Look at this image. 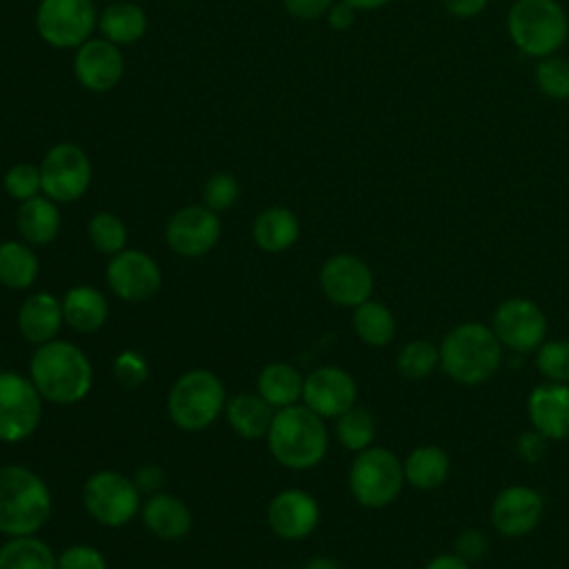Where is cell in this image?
<instances>
[{
	"label": "cell",
	"mask_w": 569,
	"mask_h": 569,
	"mask_svg": "<svg viewBox=\"0 0 569 569\" xmlns=\"http://www.w3.org/2000/svg\"><path fill=\"white\" fill-rule=\"evenodd\" d=\"M29 378L42 400L53 405H73L89 393L93 371L80 347L69 340H49L38 345L33 351Z\"/></svg>",
	"instance_id": "cell-1"
},
{
	"label": "cell",
	"mask_w": 569,
	"mask_h": 569,
	"mask_svg": "<svg viewBox=\"0 0 569 569\" xmlns=\"http://www.w3.org/2000/svg\"><path fill=\"white\" fill-rule=\"evenodd\" d=\"M267 445L282 467L311 469L325 458L329 447L325 418L307 405L278 409L267 431Z\"/></svg>",
	"instance_id": "cell-2"
},
{
	"label": "cell",
	"mask_w": 569,
	"mask_h": 569,
	"mask_svg": "<svg viewBox=\"0 0 569 569\" xmlns=\"http://www.w3.org/2000/svg\"><path fill=\"white\" fill-rule=\"evenodd\" d=\"M442 371L467 387L487 382L502 362V345L491 327L480 322L456 325L440 342Z\"/></svg>",
	"instance_id": "cell-3"
},
{
	"label": "cell",
	"mask_w": 569,
	"mask_h": 569,
	"mask_svg": "<svg viewBox=\"0 0 569 569\" xmlns=\"http://www.w3.org/2000/svg\"><path fill=\"white\" fill-rule=\"evenodd\" d=\"M51 516L47 482L22 465L0 467V533L33 536Z\"/></svg>",
	"instance_id": "cell-4"
},
{
	"label": "cell",
	"mask_w": 569,
	"mask_h": 569,
	"mask_svg": "<svg viewBox=\"0 0 569 569\" xmlns=\"http://www.w3.org/2000/svg\"><path fill=\"white\" fill-rule=\"evenodd\" d=\"M507 36L529 58L558 53L569 36V18L558 0H513L507 11Z\"/></svg>",
	"instance_id": "cell-5"
},
{
	"label": "cell",
	"mask_w": 569,
	"mask_h": 569,
	"mask_svg": "<svg viewBox=\"0 0 569 569\" xmlns=\"http://www.w3.org/2000/svg\"><path fill=\"white\" fill-rule=\"evenodd\" d=\"M227 405L220 378L207 369L182 373L167 398V411L176 427L184 431H200L216 422Z\"/></svg>",
	"instance_id": "cell-6"
},
{
	"label": "cell",
	"mask_w": 569,
	"mask_h": 569,
	"mask_svg": "<svg viewBox=\"0 0 569 569\" xmlns=\"http://www.w3.org/2000/svg\"><path fill=\"white\" fill-rule=\"evenodd\" d=\"M405 485V469L398 456L385 447L358 451L349 469L351 496L367 509L391 505Z\"/></svg>",
	"instance_id": "cell-7"
},
{
	"label": "cell",
	"mask_w": 569,
	"mask_h": 569,
	"mask_svg": "<svg viewBox=\"0 0 569 569\" xmlns=\"http://www.w3.org/2000/svg\"><path fill=\"white\" fill-rule=\"evenodd\" d=\"M93 0H40L36 7V31L56 49H78L98 29Z\"/></svg>",
	"instance_id": "cell-8"
},
{
	"label": "cell",
	"mask_w": 569,
	"mask_h": 569,
	"mask_svg": "<svg viewBox=\"0 0 569 569\" xmlns=\"http://www.w3.org/2000/svg\"><path fill=\"white\" fill-rule=\"evenodd\" d=\"M82 505L87 513L104 527H122L140 509V491L136 482L118 471L104 469L84 482Z\"/></svg>",
	"instance_id": "cell-9"
},
{
	"label": "cell",
	"mask_w": 569,
	"mask_h": 569,
	"mask_svg": "<svg viewBox=\"0 0 569 569\" xmlns=\"http://www.w3.org/2000/svg\"><path fill=\"white\" fill-rule=\"evenodd\" d=\"M91 160L76 142H56L40 162L42 193L53 202H76L91 184Z\"/></svg>",
	"instance_id": "cell-10"
},
{
	"label": "cell",
	"mask_w": 569,
	"mask_h": 569,
	"mask_svg": "<svg viewBox=\"0 0 569 569\" xmlns=\"http://www.w3.org/2000/svg\"><path fill=\"white\" fill-rule=\"evenodd\" d=\"M42 396L16 371H0V442H22L40 425Z\"/></svg>",
	"instance_id": "cell-11"
},
{
	"label": "cell",
	"mask_w": 569,
	"mask_h": 569,
	"mask_svg": "<svg viewBox=\"0 0 569 569\" xmlns=\"http://www.w3.org/2000/svg\"><path fill=\"white\" fill-rule=\"evenodd\" d=\"M491 329L502 347L516 353H531L545 342L547 318L536 302L509 298L496 307Z\"/></svg>",
	"instance_id": "cell-12"
},
{
	"label": "cell",
	"mask_w": 569,
	"mask_h": 569,
	"mask_svg": "<svg viewBox=\"0 0 569 569\" xmlns=\"http://www.w3.org/2000/svg\"><path fill=\"white\" fill-rule=\"evenodd\" d=\"M222 224L216 211L204 204H189L178 209L164 229L167 244L182 258H200L209 253L220 240Z\"/></svg>",
	"instance_id": "cell-13"
},
{
	"label": "cell",
	"mask_w": 569,
	"mask_h": 569,
	"mask_svg": "<svg viewBox=\"0 0 569 569\" xmlns=\"http://www.w3.org/2000/svg\"><path fill=\"white\" fill-rule=\"evenodd\" d=\"M107 282L111 291L129 302L149 300L162 282L158 262L140 249H122L107 264Z\"/></svg>",
	"instance_id": "cell-14"
},
{
	"label": "cell",
	"mask_w": 569,
	"mask_h": 569,
	"mask_svg": "<svg viewBox=\"0 0 569 569\" xmlns=\"http://www.w3.org/2000/svg\"><path fill=\"white\" fill-rule=\"evenodd\" d=\"M322 293L340 307H358L373 293V273L353 253H336L320 267Z\"/></svg>",
	"instance_id": "cell-15"
},
{
	"label": "cell",
	"mask_w": 569,
	"mask_h": 569,
	"mask_svg": "<svg viewBox=\"0 0 569 569\" xmlns=\"http://www.w3.org/2000/svg\"><path fill=\"white\" fill-rule=\"evenodd\" d=\"M73 76L91 93H107L118 87L124 76V58L120 47L107 38H89L73 49Z\"/></svg>",
	"instance_id": "cell-16"
},
{
	"label": "cell",
	"mask_w": 569,
	"mask_h": 569,
	"mask_svg": "<svg viewBox=\"0 0 569 569\" xmlns=\"http://www.w3.org/2000/svg\"><path fill=\"white\" fill-rule=\"evenodd\" d=\"M358 387L351 373L340 367H318L302 385L305 405L320 418H338L356 405Z\"/></svg>",
	"instance_id": "cell-17"
},
{
	"label": "cell",
	"mask_w": 569,
	"mask_h": 569,
	"mask_svg": "<svg viewBox=\"0 0 569 569\" xmlns=\"http://www.w3.org/2000/svg\"><path fill=\"white\" fill-rule=\"evenodd\" d=\"M542 496L527 485H511L502 489L491 505V525L509 538L533 531L542 518Z\"/></svg>",
	"instance_id": "cell-18"
},
{
	"label": "cell",
	"mask_w": 569,
	"mask_h": 569,
	"mask_svg": "<svg viewBox=\"0 0 569 569\" xmlns=\"http://www.w3.org/2000/svg\"><path fill=\"white\" fill-rule=\"evenodd\" d=\"M320 520L318 502L302 489L278 491L267 509V522L271 531L284 540L307 538Z\"/></svg>",
	"instance_id": "cell-19"
},
{
	"label": "cell",
	"mask_w": 569,
	"mask_h": 569,
	"mask_svg": "<svg viewBox=\"0 0 569 569\" xmlns=\"http://www.w3.org/2000/svg\"><path fill=\"white\" fill-rule=\"evenodd\" d=\"M527 411L533 429L547 440L569 438V385L545 382L529 393Z\"/></svg>",
	"instance_id": "cell-20"
},
{
	"label": "cell",
	"mask_w": 569,
	"mask_h": 569,
	"mask_svg": "<svg viewBox=\"0 0 569 569\" xmlns=\"http://www.w3.org/2000/svg\"><path fill=\"white\" fill-rule=\"evenodd\" d=\"M64 322L62 300L49 291L31 293L18 311V329L24 340L33 345H44L56 338Z\"/></svg>",
	"instance_id": "cell-21"
},
{
	"label": "cell",
	"mask_w": 569,
	"mask_h": 569,
	"mask_svg": "<svg viewBox=\"0 0 569 569\" xmlns=\"http://www.w3.org/2000/svg\"><path fill=\"white\" fill-rule=\"evenodd\" d=\"M60 209L58 202L47 198L44 193L20 202L16 224L22 240L31 247H42L56 240L60 233Z\"/></svg>",
	"instance_id": "cell-22"
},
{
	"label": "cell",
	"mask_w": 569,
	"mask_h": 569,
	"mask_svg": "<svg viewBox=\"0 0 569 569\" xmlns=\"http://www.w3.org/2000/svg\"><path fill=\"white\" fill-rule=\"evenodd\" d=\"M142 522L153 536L178 540L191 529V511L180 498L158 491L142 505Z\"/></svg>",
	"instance_id": "cell-23"
},
{
	"label": "cell",
	"mask_w": 569,
	"mask_h": 569,
	"mask_svg": "<svg viewBox=\"0 0 569 569\" xmlns=\"http://www.w3.org/2000/svg\"><path fill=\"white\" fill-rule=\"evenodd\" d=\"M147 27L149 20L144 9L131 0L109 2L98 16V31L118 47L138 42L147 33Z\"/></svg>",
	"instance_id": "cell-24"
},
{
	"label": "cell",
	"mask_w": 569,
	"mask_h": 569,
	"mask_svg": "<svg viewBox=\"0 0 569 569\" xmlns=\"http://www.w3.org/2000/svg\"><path fill=\"white\" fill-rule=\"evenodd\" d=\"M62 316L71 329L80 333H93L107 322L109 305H107V298L96 287L78 284L64 293Z\"/></svg>",
	"instance_id": "cell-25"
},
{
	"label": "cell",
	"mask_w": 569,
	"mask_h": 569,
	"mask_svg": "<svg viewBox=\"0 0 569 569\" xmlns=\"http://www.w3.org/2000/svg\"><path fill=\"white\" fill-rule=\"evenodd\" d=\"M229 427L244 440L267 438L273 420V407L260 393H238L224 405Z\"/></svg>",
	"instance_id": "cell-26"
},
{
	"label": "cell",
	"mask_w": 569,
	"mask_h": 569,
	"mask_svg": "<svg viewBox=\"0 0 569 569\" xmlns=\"http://www.w3.org/2000/svg\"><path fill=\"white\" fill-rule=\"evenodd\" d=\"M253 242L269 253H278L289 249L300 233L298 216L287 207H267L253 220Z\"/></svg>",
	"instance_id": "cell-27"
},
{
	"label": "cell",
	"mask_w": 569,
	"mask_h": 569,
	"mask_svg": "<svg viewBox=\"0 0 569 569\" xmlns=\"http://www.w3.org/2000/svg\"><path fill=\"white\" fill-rule=\"evenodd\" d=\"M449 467H451L449 456L442 447H436V445L416 447L402 462L405 482H409L413 489H420V491L438 489L447 480Z\"/></svg>",
	"instance_id": "cell-28"
},
{
	"label": "cell",
	"mask_w": 569,
	"mask_h": 569,
	"mask_svg": "<svg viewBox=\"0 0 569 569\" xmlns=\"http://www.w3.org/2000/svg\"><path fill=\"white\" fill-rule=\"evenodd\" d=\"M305 378L287 362H269L258 373V393L273 407L284 409L302 398Z\"/></svg>",
	"instance_id": "cell-29"
},
{
	"label": "cell",
	"mask_w": 569,
	"mask_h": 569,
	"mask_svg": "<svg viewBox=\"0 0 569 569\" xmlns=\"http://www.w3.org/2000/svg\"><path fill=\"white\" fill-rule=\"evenodd\" d=\"M40 273V260L31 244L20 240L0 242V284L9 289H27Z\"/></svg>",
	"instance_id": "cell-30"
},
{
	"label": "cell",
	"mask_w": 569,
	"mask_h": 569,
	"mask_svg": "<svg viewBox=\"0 0 569 569\" xmlns=\"http://www.w3.org/2000/svg\"><path fill=\"white\" fill-rule=\"evenodd\" d=\"M353 329L369 347H385L396 336V318L382 302L365 300L353 307Z\"/></svg>",
	"instance_id": "cell-31"
},
{
	"label": "cell",
	"mask_w": 569,
	"mask_h": 569,
	"mask_svg": "<svg viewBox=\"0 0 569 569\" xmlns=\"http://www.w3.org/2000/svg\"><path fill=\"white\" fill-rule=\"evenodd\" d=\"M0 569H56V556L36 536H16L0 547Z\"/></svg>",
	"instance_id": "cell-32"
},
{
	"label": "cell",
	"mask_w": 569,
	"mask_h": 569,
	"mask_svg": "<svg viewBox=\"0 0 569 569\" xmlns=\"http://www.w3.org/2000/svg\"><path fill=\"white\" fill-rule=\"evenodd\" d=\"M336 436H338V440H340V445L345 449L356 451V453L367 449V447H371L373 436H376L373 416L367 409L353 405L342 416H338Z\"/></svg>",
	"instance_id": "cell-33"
},
{
	"label": "cell",
	"mask_w": 569,
	"mask_h": 569,
	"mask_svg": "<svg viewBox=\"0 0 569 569\" xmlns=\"http://www.w3.org/2000/svg\"><path fill=\"white\" fill-rule=\"evenodd\" d=\"M396 367L407 380H422L440 367V351L429 340H411L398 351Z\"/></svg>",
	"instance_id": "cell-34"
},
{
	"label": "cell",
	"mask_w": 569,
	"mask_h": 569,
	"mask_svg": "<svg viewBox=\"0 0 569 569\" xmlns=\"http://www.w3.org/2000/svg\"><path fill=\"white\" fill-rule=\"evenodd\" d=\"M89 240L93 249L104 256H116L127 244V227L124 222L111 211H98L87 224Z\"/></svg>",
	"instance_id": "cell-35"
},
{
	"label": "cell",
	"mask_w": 569,
	"mask_h": 569,
	"mask_svg": "<svg viewBox=\"0 0 569 569\" xmlns=\"http://www.w3.org/2000/svg\"><path fill=\"white\" fill-rule=\"evenodd\" d=\"M536 84L542 96L551 100H567L569 98V60L560 56L540 58L533 71Z\"/></svg>",
	"instance_id": "cell-36"
},
{
	"label": "cell",
	"mask_w": 569,
	"mask_h": 569,
	"mask_svg": "<svg viewBox=\"0 0 569 569\" xmlns=\"http://www.w3.org/2000/svg\"><path fill=\"white\" fill-rule=\"evenodd\" d=\"M2 187L18 202H24L29 198L40 196L42 193L40 164H31V162L11 164L4 173V178H2Z\"/></svg>",
	"instance_id": "cell-37"
},
{
	"label": "cell",
	"mask_w": 569,
	"mask_h": 569,
	"mask_svg": "<svg viewBox=\"0 0 569 569\" xmlns=\"http://www.w3.org/2000/svg\"><path fill=\"white\" fill-rule=\"evenodd\" d=\"M538 371L549 382H569V340H547L536 349Z\"/></svg>",
	"instance_id": "cell-38"
},
{
	"label": "cell",
	"mask_w": 569,
	"mask_h": 569,
	"mask_svg": "<svg viewBox=\"0 0 569 569\" xmlns=\"http://www.w3.org/2000/svg\"><path fill=\"white\" fill-rule=\"evenodd\" d=\"M238 196H240V184H238L236 176L227 173V171L213 173L202 187V204L216 213L231 209L236 204Z\"/></svg>",
	"instance_id": "cell-39"
},
{
	"label": "cell",
	"mask_w": 569,
	"mask_h": 569,
	"mask_svg": "<svg viewBox=\"0 0 569 569\" xmlns=\"http://www.w3.org/2000/svg\"><path fill=\"white\" fill-rule=\"evenodd\" d=\"M113 373L116 380L124 387V389H138L147 382L149 378V365L147 360L138 353V351H120L113 360Z\"/></svg>",
	"instance_id": "cell-40"
},
{
	"label": "cell",
	"mask_w": 569,
	"mask_h": 569,
	"mask_svg": "<svg viewBox=\"0 0 569 569\" xmlns=\"http://www.w3.org/2000/svg\"><path fill=\"white\" fill-rule=\"evenodd\" d=\"M56 569H107V560L91 545H71L56 558Z\"/></svg>",
	"instance_id": "cell-41"
},
{
	"label": "cell",
	"mask_w": 569,
	"mask_h": 569,
	"mask_svg": "<svg viewBox=\"0 0 569 569\" xmlns=\"http://www.w3.org/2000/svg\"><path fill=\"white\" fill-rule=\"evenodd\" d=\"M487 549H489V540L480 529H465L456 538V545H453V553L460 556L462 560H467L469 565L482 560Z\"/></svg>",
	"instance_id": "cell-42"
},
{
	"label": "cell",
	"mask_w": 569,
	"mask_h": 569,
	"mask_svg": "<svg viewBox=\"0 0 569 569\" xmlns=\"http://www.w3.org/2000/svg\"><path fill=\"white\" fill-rule=\"evenodd\" d=\"M333 0H282L284 11L302 22H311L318 18H325Z\"/></svg>",
	"instance_id": "cell-43"
},
{
	"label": "cell",
	"mask_w": 569,
	"mask_h": 569,
	"mask_svg": "<svg viewBox=\"0 0 569 569\" xmlns=\"http://www.w3.org/2000/svg\"><path fill=\"white\" fill-rule=\"evenodd\" d=\"M356 9L351 7V4H347V2H342V0H333V4L329 7V11H327V22H329V27L333 29V31H347V29H351L353 27V22H356Z\"/></svg>",
	"instance_id": "cell-44"
},
{
	"label": "cell",
	"mask_w": 569,
	"mask_h": 569,
	"mask_svg": "<svg viewBox=\"0 0 569 569\" xmlns=\"http://www.w3.org/2000/svg\"><path fill=\"white\" fill-rule=\"evenodd\" d=\"M138 491H144V493H158L160 487L164 485V471L158 467V465H144L136 471V478H133Z\"/></svg>",
	"instance_id": "cell-45"
},
{
	"label": "cell",
	"mask_w": 569,
	"mask_h": 569,
	"mask_svg": "<svg viewBox=\"0 0 569 569\" xmlns=\"http://www.w3.org/2000/svg\"><path fill=\"white\" fill-rule=\"evenodd\" d=\"M489 0H442V7L449 16L460 18V20H469L480 16L487 9Z\"/></svg>",
	"instance_id": "cell-46"
},
{
	"label": "cell",
	"mask_w": 569,
	"mask_h": 569,
	"mask_svg": "<svg viewBox=\"0 0 569 569\" xmlns=\"http://www.w3.org/2000/svg\"><path fill=\"white\" fill-rule=\"evenodd\" d=\"M545 442L547 438H542L536 429L529 433H522V438L518 440V449L522 453V458L527 460H540V456L545 453Z\"/></svg>",
	"instance_id": "cell-47"
},
{
	"label": "cell",
	"mask_w": 569,
	"mask_h": 569,
	"mask_svg": "<svg viewBox=\"0 0 569 569\" xmlns=\"http://www.w3.org/2000/svg\"><path fill=\"white\" fill-rule=\"evenodd\" d=\"M425 569H471V565L456 553H440L433 560H429Z\"/></svg>",
	"instance_id": "cell-48"
},
{
	"label": "cell",
	"mask_w": 569,
	"mask_h": 569,
	"mask_svg": "<svg viewBox=\"0 0 569 569\" xmlns=\"http://www.w3.org/2000/svg\"><path fill=\"white\" fill-rule=\"evenodd\" d=\"M347 4H351L356 11H376L387 7L391 0H342Z\"/></svg>",
	"instance_id": "cell-49"
},
{
	"label": "cell",
	"mask_w": 569,
	"mask_h": 569,
	"mask_svg": "<svg viewBox=\"0 0 569 569\" xmlns=\"http://www.w3.org/2000/svg\"><path fill=\"white\" fill-rule=\"evenodd\" d=\"M302 569H340V565L331 558H325V556H316L311 558Z\"/></svg>",
	"instance_id": "cell-50"
}]
</instances>
